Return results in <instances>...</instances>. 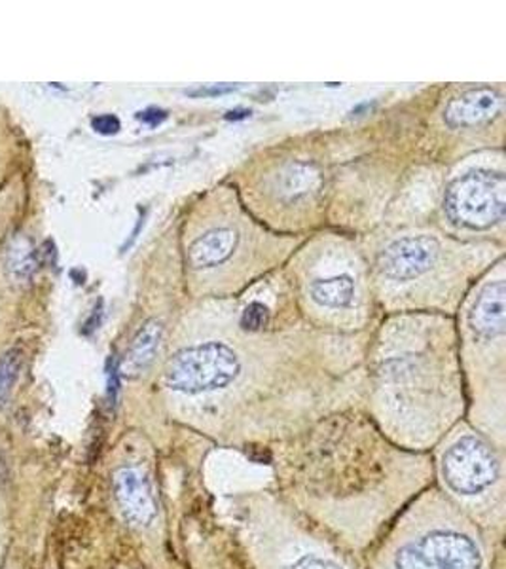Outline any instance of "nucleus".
<instances>
[{
    "label": "nucleus",
    "mask_w": 506,
    "mask_h": 569,
    "mask_svg": "<svg viewBox=\"0 0 506 569\" xmlns=\"http://www.w3.org/2000/svg\"><path fill=\"white\" fill-rule=\"evenodd\" d=\"M112 493L125 525L141 533L158 530L162 509L156 480L146 463H124L112 472Z\"/></svg>",
    "instance_id": "0eeeda50"
},
{
    "label": "nucleus",
    "mask_w": 506,
    "mask_h": 569,
    "mask_svg": "<svg viewBox=\"0 0 506 569\" xmlns=\"http://www.w3.org/2000/svg\"><path fill=\"white\" fill-rule=\"evenodd\" d=\"M438 488L482 530L500 541L505 530V461L499 450L476 433L449 440L435 463Z\"/></svg>",
    "instance_id": "20e7f679"
},
{
    "label": "nucleus",
    "mask_w": 506,
    "mask_h": 569,
    "mask_svg": "<svg viewBox=\"0 0 506 569\" xmlns=\"http://www.w3.org/2000/svg\"><path fill=\"white\" fill-rule=\"evenodd\" d=\"M240 543L253 569H366L361 557L272 493L241 505Z\"/></svg>",
    "instance_id": "7ed1b4c3"
},
{
    "label": "nucleus",
    "mask_w": 506,
    "mask_h": 569,
    "mask_svg": "<svg viewBox=\"0 0 506 569\" xmlns=\"http://www.w3.org/2000/svg\"><path fill=\"white\" fill-rule=\"evenodd\" d=\"M470 327L480 338L500 337L506 327V284L495 281L484 287L470 311Z\"/></svg>",
    "instance_id": "9d476101"
},
{
    "label": "nucleus",
    "mask_w": 506,
    "mask_h": 569,
    "mask_svg": "<svg viewBox=\"0 0 506 569\" xmlns=\"http://www.w3.org/2000/svg\"><path fill=\"white\" fill-rule=\"evenodd\" d=\"M494 541L435 482L383 531L364 568L492 569Z\"/></svg>",
    "instance_id": "f03ea898"
},
{
    "label": "nucleus",
    "mask_w": 506,
    "mask_h": 569,
    "mask_svg": "<svg viewBox=\"0 0 506 569\" xmlns=\"http://www.w3.org/2000/svg\"><path fill=\"white\" fill-rule=\"evenodd\" d=\"M355 292V284L350 276H337V278L318 279L312 284V297L317 305L326 308H344L350 306Z\"/></svg>",
    "instance_id": "ddd939ff"
},
{
    "label": "nucleus",
    "mask_w": 506,
    "mask_h": 569,
    "mask_svg": "<svg viewBox=\"0 0 506 569\" xmlns=\"http://www.w3.org/2000/svg\"><path fill=\"white\" fill-rule=\"evenodd\" d=\"M240 372V357L232 348L222 342H208L184 348L169 359L165 386L173 393H211L230 388Z\"/></svg>",
    "instance_id": "39448f33"
},
{
    "label": "nucleus",
    "mask_w": 506,
    "mask_h": 569,
    "mask_svg": "<svg viewBox=\"0 0 506 569\" xmlns=\"http://www.w3.org/2000/svg\"><path fill=\"white\" fill-rule=\"evenodd\" d=\"M91 126H93V130L101 133V136H114L120 131V120H118L114 114H101V117H95L91 120Z\"/></svg>",
    "instance_id": "dca6fc26"
},
{
    "label": "nucleus",
    "mask_w": 506,
    "mask_h": 569,
    "mask_svg": "<svg viewBox=\"0 0 506 569\" xmlns=\"http://www.w3.org/2000/svg\"><path fill=\"white\" fill-rule=\"evenodd\" d=\"M235 90H237V86H211V88H198V90H186V96H190V98H211V96H224V93H232V91Z\"/></svg>",
    "instance_id": "f3484780"
},
{
    "label": "nucleus",
    "mask_w": 506,
    "mask_h": 569,
    "mask_svg": "<svg viewBox=\"0 0 506 569\" xmlns=\"http://www.w3.org/2000/svg\"><path fill=\"white\" fill-rule=\"evenodd\" d=\"M20 351L10 350L0 357V405H4L12 393L13 383L18 382V376H20Z\"/></svg>",
    "instance_id": "4468645a"
},
{
    "label": "nucleus",
    "mask_w": 506,
    "mask_h": 569,
    "mask_svg": "<svg viewBox=\"0 0 506 569\" xmlns=\"http://www.w3.org/2000/svg\"><path fill=\"white\" fill-rule=\"evenodd\" d=\"M237 247V233L230 228L211 230L190 246L189 264L195 270L219 266L234 254Z\"/></svg>",
    "instance_id": "9b49d317"
},
{
    "label": "nucleus",
    "mask_w": 506,
    "mask_h": 569,
    "mask_svg": "<svg viewBox=\"0 0 506 569\" xmlns=\"http://www.w3.org/2000/svg\"><path fill=\"white\" fill-rule=\"evenodd\" d=\"M251 117V110L249 109H235V110H230V112H227L226 117V120H245V118H249Z\"/></svg>",
    "instance_id": "6ab92c4d"
},
{
    "label": "nucleus",
    "mask_w": 506,
    "mask_h": 569,
    "mask_svg": "<svg viewBox=\"0 0 506 569\" xmlns=\"http://www.w3.org/2000/svg\"><path fill=\"white\" fill-rule=\"evenodd\" d=\"M441 246L431 236H414L391 243L380 254L377 266L385 278L409 281L419 278L435 266Z\"/></svg>",
    "instance_id": "6e6552de"
},
{
    "label": "nucleus",
    "mask_w": 506,
    "mask_h": 569,
    "mask_svg": "<svg viewBox=\"0 0 506 569\" xmlns=\"http://www.w3.org/2000/svg\"><path fill=\"white\" fill-rule=\"evenodd\" d=\"M280 480L277 496L286 505L361 557L412 499L435 485V463L398 450L355 452L281 463Z\"/></svg>",
    "instance_id": "f257e3e1"
},
{
    "label": "nucleus",
    "mask_w": 506,
    "mask_h": 569,
    "mask_svg": "<svg viewBox=\"0 0 506 569\" xmlns=\"http://www.w3.org/2000/svg\"><path fill=\"white\" fill-rule=\"evenodd\" d=\"M136 118L141 120V122L146 123V126H160V123L168 118V110L158 109V107H150V109L143 110V112H139Z\"/></svg>",
    "instance_id": "a211bd4d"
},
{
    "label": "nucleus",
    "mask_w": 506,
    "mask_h": 569,
    "mask_svg": "<svg viewBox=\"0 0 506 569\" xmlns=\"http://www.w3.org/2000/svg\"><path fill=\"white\" fill-rule=\"evenodd\" d=\"M163 327L158 319H149L139 329L125 356L124 372L128 376L143 375L156 359L160 342H162Z\"/></svg>",
    "instance_id": "f8f14e48"
},
{
    "label": "nucleus",
    "mask_w": 506,
    "mask_h": 569,
    "mask_svg": "<svg viewBox=\"0 0 506 569\" xmlns=\"http://www.w3.org/2000/svg\"><path fill=\"white\" fill-rule=\"evenodd\" d=\"M503 110V96L492 88H474L452 99L444 110V120L449 128H474L492 122Z\"/></svg>",
    "instance_id": "1a4fd4ad"
},
{
    "label": "nucleus",
    "mask_w": 506,
    "mask_h": 569,
    "mask_svg": "<svg viewBox=\"0 0 506 569\" xmlns=\"http://www.w3.org/2000/svg\"><path fill=\"white\" fill-rule=\"evenodd\" d=\"M267 321H270V311H267L266 306L260 305V302L249 305L245 311H243V316H241V327L245 330H251V332L264 329Z\"/></svg>",
    "instance_id": "2eb2a0df"
},
{
    "label": "nucleus",
    "mask_w": 506,
    "mask_h": 569,
    "mask_svg": "<svg viewBox=\"0 0 506 569\" xmlns=\"http://www.w3.org/2000/svg\"><path fill=\"white\" fill-rule=\"evenodd\" d=\"M444 209L449 220L470 230H487L506 213V177L476 169L455 179L446 190Z\"/></svg>",
    "instance_id": "423d86ee"
}]
</instances>
